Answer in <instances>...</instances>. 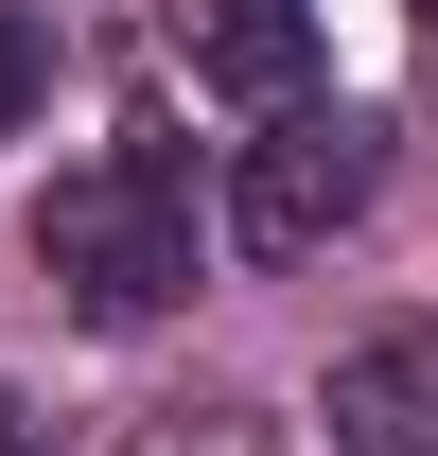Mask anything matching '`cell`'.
<instances>
[{"label":"cell","instance_id":"cell-1","mask_svg":"<svg viewBox=\"0 0 438 456\" xmlns=\"http://www.w3.org/2000/svg\"><path fill=\"white\" fill-rule=\"evenodd\" d=\"M36 264L88 334H141L193 298V159L175 141H106V159H70L36 193Z\"/></svg>","mask_w":438,"mask_h":456},{"label":"cell","instance_id":"cell-2","mask_svg":"<svg viewBox=\"0 0 438 456\" xmlns=\"http://www.w3.org/2000/svg\"><path fill=\"white\" fill-rule=\"evenodd\" d=\"M369 175H385V123H369V106H316V88H298V106H264V141L228 159V228H246L264 264H316L333 228L369 211Z\"/></svg>","mask_w":438,"mask_h":456},{"label":"cell","instance_id":"cell-3","mask_svg":"<svg viewBox=\"0 0 438 456\" xmlns=\"http://www.w3.org/2000/svg\"><path fill=\"white\" fill-rule=\"evenodd\" d=\"M175 70L211 106H298L316 88V0H175Z\"/></svg>","mask_w":438,"mask_h":456},{"label":"cell","instance_id":"cell-4","mask_svg":"<svg viewBox=\"0 0 438 456\" xmlns=\"http://www.w3.org/2000/svg\"><path fill=\"white\" fill-rule=\"evenodd\" d=\"M333 456H438V334L403 316V334H351L333 351V387H316Z\"/></svg>","mask_w":438,"mask_h":456},{"label":"cell","instance_id":"cell-5","mask_svg":"<svg viewBox=\"0 0 438 456\" xmlns=\"http://www.w3.org/2000/svg\"><path fill=\"white\" fill-rule=\"evenodd\" d=\"M36 70H53V53H36V18H0V141L36 123Z\"/></svg>","mask_w":438,"mask_h":456},{"label":"cell","instance_id":"cell-6","mask_svg":"<svg viewBox=\"0 0 438 456\" xmlns=\"http://www.w3.org/2000/svg\"><path fill=\"white\" fill-rule=\"evenodd\" d=\"M0 456H53V439H36V421H18V387H0Z\"/></svg>","mask_w":438,"mask_h":456},{"label":"cell","instance_id":"cell-7","mask_svg":"<svg viewBox=\"0 0 438 456\" xmlns=\"http://www.w3.org/2000/svg\"><path fill=\"white\" fill-rule=\"evenodd\" d=\"M421 18H438V0H421Z\"/></svg>","mask_w":438,"mask_h":456}]
</instances>
